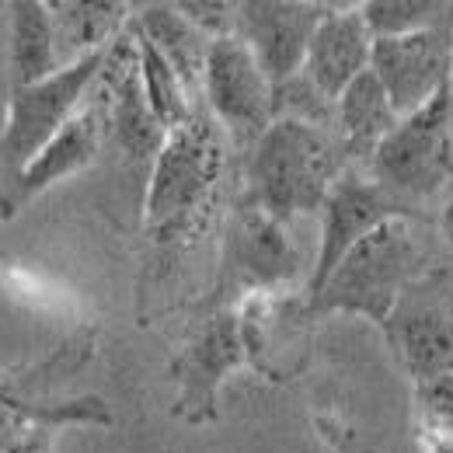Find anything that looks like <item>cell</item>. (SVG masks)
Masks as SVG:
<instances>
[{
	"label": "cell",
	"mask_w": 453,
	"mask_h": 453,
	"mask_svg": "<svg viewBox=\"0 0 453 453\" xmlns=\"http://www.w3.org/2000/svg\"><path fill=\"white\" fill-rule=\"evenodd\" d=\"M226 171L224 126L196 109L188 122L171 129L154 157L147 185V234L157 244H188L203 234Z\"/></svg>",
	"instance_id": "cell-1"
},
{
	"label": "cell",
	"mask_w": 453,
	"mask_h": 453,
	"mask_svg": "<svg viewBox=\"0 0 453 453\" xmlns=\"http://www.w3.org/2000/svg\"><path fill=\"white\" fill-rule=\"evenodd\" d=\"M349 168L339 136L303 119H276L248 157V199L280 224L321 213L332 185Z\"/></svg>",
	"instance_id": "cell-2"
},
{
	"label": "cell",
	"mask_w": 453,
	"mask_h": 453,
	"mask_svg": "<svg viewBox=\"0 0 453 453\" xmlns=\"http://www.w3.org/2000/svg\"><path fill=\"white\" fill-rule=\"evenodd\" d=\"M429 251L415 230V217H397L366 234L345 258L332 280L307 300L314 318L321 314H359L373 325H388L397 300L415 280L429 273Z\"/></svg>",
	"instance_id": "cell-3"
},
{
	"label": "cell",
	"mask_w": 453,
	"mask_h": 453,
	"mask_svg": "<svg viewBox=\"0 0 453 453\" xmlns=\"http://www.w3.org/2000/svg\"><path fill=\"white\" fill-rule=\"evenodd\" d=\"M105 57H109V50L77 59L39 84L11 88L7 122L0 129V210L7 206L25 168L50 147V140L59 129L84 109V102L105 66Z\"/></svg>",
	"instance_id": "cell-4"
},
{
	"label": "cell",
	"mask_w": 453,
	"mask_h": 453,
	"mask_svg": "<svg viewBox=\"0 0 453 453\" xmlns=\"http://www.w3.org/2000/svg\"><path fill=\"white\" fill-rule=\"evenodd\" d=\"M370 178L401 203L433 199L453 185V102L450 88L426 109L404 115L370 157Z\"/></svg>",
	"instance_id": "cell-5"
},
{
	"label": "cell",
	"mask_w": 453,
	"mask_h": 453,
	"mask_svg": "<svg viewBox=\"0 0 453 453\" xmlns=\"http://www.w3.org/2000/svg\"><path fill=\"white\" fill-rule=\"evenodd\" d=\"M300 273V251L293 248L286 224L269 217L248 196L237 199L224 230L220 276L213 286V303L237 307L258 293H280Z\"/></svg>",
	"instance_id": "cell-6"
},
{
	"label": "cell",
	"mask_w": 453,
	"mask_h": 453,
	"mask_svg": "<svg viewBox=\"0 0 453 453\" xmlns=\"http://www.w3.org/2000/svg\"><path fill=\"white\" fill-rule=\"evenodd\" d=\"M388 345L411 384L453 373V273L429 269L408 286L384 325Z\"/></svg>",
	"instance_id": "cell-7"
},
{
	"label": "cell",
	"mask_w": 453,
	"mask_h": 453,
	"mask_svg": "<svg viewBox=\"0 0 453 453\" xmlns=\"http://www.w3.org/2000/svg\"><path fill=\"white\" fill-rule=\"evenodd\" d=\"M244 363H248V352L241 339L237 307L213 311L171 359V380L178 388L174 415L192 426L213 422L220 408L224 380Z\"/></svg>",
	"instance_id": "cell-8"
},
{
	"label": "cell",
	"mask_w": 453,
	"mask_h": 453,
	"mask_svg": "<svg viewBox=\"0 0 453 453\" xmlns=\"http://www.w3.org/2000/svg\"><path fill=\"white\" fill-rule=\"evenodd\" d=\"M203 95L210 115L224 126L237 143H258V136L276 122V88L265 77L255 53L237 39H213Z\"/></svg>",
	"instance_id": "cell-9"
},
{
	"label": "cell",
	"mask_w": 453,
	"mask_h": 453,
	"mask_svg": "<svg viewBox=\"0 0 453 453\" xmlns=\"http://www.w3.org/2000/svg\"><path fill=\"white\" fill-rule=\"evenodd\" d=\"M397 217H415L418 213L401 203L397 196H391L380 181H373L370 174L356 168H345L339 181L332 185L325 206H321V248L307 280V300L314 293H321V286L332 280V273L339 269V262L377 226H384L388 220Z\"/></svg>",
	"instance_id": "cell-10"
},
{
	"label": "cell",
	"mask_w": 453,
	"mask_h": 453,
	"mask_svg": "<svg viewBox=\"0 0 453 453\" xmlns=\"http://www.w3.org/2000/svg\"><path fill=\"white\" fill-rule=\"evenodd\" d=\"M370 70L388 91L395 112L404 115L426 109L440 91L450 88L453 73V7L450 14L422 32L373 39Z\"/></svg>",
	"instance_id": "cell-11"
},
{
	"label": "cell",
	"mask_w": 453,
	"mask_h": 453,
	"mask_svg": "<svg viewBox=\"0 0 453 453\" xmlns=\"http://www.w3.org/2000/svg\"><path fill=\"white\" fill-rule=\"evenodd\" d=\"M332 4L311 0H244L237 4L234 35L255 53L273 88L300 77L303 59L318 25L328 18Z\"/></svg>",
	"instance_id": "cell-12"
},
{
	"label": "cell",
	"mask_w": 453,
	"mask_h": 453,
	"mask_svg": "<svg viewBox=\"0 0 453 453\" xmlns=\"http://www.w3.org/2000/svg\"><path fill=\"white\" fill-rule=\"evenodd\" d=\"M95 91L109 102L112 115V140L129 161H154L168 140V129L150 112L143 77H140V53H136V35L133 21L129 28L109 46L105 66L95 81Z\"/></svg>",
	"instance_id": "cell-13"
},
{
	"label": "cell",
	"mask_w": 453,
	"mask_h": 453,
	"mask_svg": "<svg viewBox=\"0 0 453 453\" xmlns=\"http://www.w3.org/2000/svg\"><path fill=\"white\" fill-rule=\"evenodd\" d=\"M109 140H112L109 102L91 88L84 109L59 129L57 136L50 140V147H46V150L25 168V174L18 178V185H14L11 199H7V206L0 210V217H4V220L18 217L39 192H46L50 185H57L63 178L84 171L98 154H102V147H105Z\"/></svg>",
	"instance_id": "cell-14"
},
{
	"label": "cell",
	"mask_w": 453,
	"mask_h": 453,
	"mask_svg": "<svg viewBox=\"0 0 453 453\" xmlns=\"http://www.w3.org/2000/svg\"><path fill=\"white\" fill-rule=\"evenodd\" d=\"M307 300L296 303L283 293H258L237 303L241 339L248 363L262 370L269 380H283L296 366L289 363L293 352L307 356V325H311Z\"/></svg>",
	"instance_id": "cell-15"
},
{
	"label": "cell",
	"mask_w": 453,
	"mask_h": 453,
	"mask_svg": "<svg viewBox=\"0 0 453 453\" xmlns=\"http://www.w3.org/2000/svg\"><path fill=\"white\" fill-rule=\"evenodd\" d=\"M370 57H373V32H370L363 11L359 7H332L311 39L300 77L321 98H328L335 105L342 91L359 73L370 70Z\"/></svg>",
	"instance_id": "cell-16"
},
{
	"label": "cell",
	"mask_w": 453,
	"mask_h": 453,
	"mask_svg": "<svg viewBox=\"0 0 453 453\" xmlns=\"http://www.w3.org/2000/svg\"><path fill=\"white\" fill-rule=\"evenodd\" d=\"M401 122L388 91L373 77V70L359 73L335 102V136H339L345 157H359L370 165L377 147L391 136Z\"/></svg>",
	"instance_id": "cell-17"
},
{
	"label": "cell",
	"mask_w": 453,
	"mask_h": 453,
	"mask_svg": "<svg viewBox=\"0 0 453 453\" xmlns=\"http://www.w3.org/2000/svg\"><path fill=\"white\" fill-rule=\"evenodd\" d=\"M133 25L140 28V35L171 63V70L181 77V84L188 88L192 98H199L203 91V77H206V59L213 39L206 32H199L174 4H140L133 14Z\"/></svg>",
	"instance_id": "cell-18"
},
{
	"label": "cell",
	"mask_w": 453,
	"mask_h": 453,
	"mask_svg": "<svg viewBox=\"0 0 453 453\" xmlns=\"http://www.w3.org/2000/svg\"><path fill=\"white\" fill-rule=\"evenodd\" d=\"M39 426H112V408L98 395L66 397V401H35L32 395L18 391L14 380L0 388V453L11 450L21 436H28Z\"/></svg>",
	"instance_id": "cell-19"
},
{
	"label": "cell",
	"mask_w": 453,
	"mask_h": 453,
	"mask_svg": "<svg viewBox=\"0 0 453 453\" xmlns=\"http://www.w3.org/2000/svg\"><path fill=\"white\" fill-rule=\"evenodd\" d=\"M50 11L63 66L109 50L133 21V7L115 0H50Z\"/></svg>",
	"instance_id": "cell-20"
},
{
	"label": "cell",
	"mask_w": 453,
	"mask_h": 453,
	"mask_svg": "<svg viewBox=\"0 0 453 453\" xmlns=\"http://www.w3.org/2000/svg\"><path fill=\"white\" fill-rule=\"evenodd\" d=\"M11 14V88H28L63 70L53 11L46 0H14Z\"/></svg>",
	"instance_id": "cell-21"
},
{
	"label": "cell",
	"mask_w": 453,
	"mask_h": 453,
	"mask_svg": "<svg viewBox=\"0 0 453 453\" xmlns=\"http://www.w3.org/2000/svg\"><path fill=\"white\" fill-rule=\"evenodd\" d=\"M133 35H136V53H140V77H143V91H147V102H150V112L157 115V122L165 129H178L181 122H188L196 115V98L188 95V88L181 84V77L171 70V63L143 35L140 28L133 25Z\"/></svg>",
	"instance_id": "cell-22"
},
{
	"label": "cell",
	"mask_w": 453,
	"mask_h": 453,
	"mask_svg": "<svg viewBox=\"0 0 453 453\" xmlns=\"http://www.w3.org/2000/svg\"><path fill=\"white\" fill-rule=\"evenodd\" d=\"M411 429L418 453H453V373L411 384Z\"/></svg>",
	"instance_id": "cell-23"
},
{
	"label": "cell",
	"mask_w": 453,
	"mask_h": 453,
	"mask_svg": "<svg viewBox=\"0 0 453 453\" xmlns=\"http://www.w3.org/2000/svg\"><path fill=\"white\" fill-rule=\"evenodd\" d=\"M453 4H440V0H370L359 4L373 39H397V35H411L422 32L436 21H443L450 14Z\"/></svg>",
	"instance_id": "cell-24"
},
{
	"label": "cell",
	"mask_w": 453,
	"mask_h": 453,
	"mask_svg": "<svg viewBox=\"0 0 453 453\" xmlns=\"http://www.w3.org/2000/svg\"><path fill=\"white\" fill-rule=\"evenodd\" d=\"M174 7H178L199 32H206L210 39L234 35V25H237V4H230V0H178Z\"/></svg>",
	"instance_id": "cell-25"
},
{
	"label": "cell",
	"mask_w": 453,
	"mask_h": 453,
	"mask_svg": "<svg viewBox=\"0 0 453 453\" xmlns=\"http://www.w3.org/2000/svg\"><path fill=\"white\" fill-rule=\"evenodd\" d=\"M57 433L59 429H53V426H39V429H32L28 436H21L11 450H4V453H53Z\"/></svg>",
	"instance_id": "cell-26"
},
{
	"label": "cell",
	"mask_w": 453,
	"mask_h": 453,
	"mask_svg": "<svg viewBox=\"0 0 453 453\" xmlns=\"http://www.w3.org/2000/svg\"><path fill=\"white\" fill-rule=\"evenodd\" d=\"M440 234L453 248V185L447 188V199H443V210H440Z\"/></svg>",
	"instance_id": "cell-27"
},
{
	"label": "cell",
	"mask_w": 453,
	"mask_h": 453,
	"mask_svg": "<svg viewBox=\"0 0 453 453\" xmlns=\"http://www.w3.org/2000/svg\"><path fill=\"white\" fill-rule=\"evenodd\" d=\"M7 384H11V380H7V377H4V373H0V388H7Z\"/></svg>",
	"instance_id": "cell-28"
},
{
	"label": "cell",
	"mask_w": 453,
	"mask_h": 453,
	"mask_svg": "<svg viewBox=\"0 0 453 453\" xmlns=\"http://www.w3.org/2000/svg\"><path fill=\"white\" fill-rule=\"evenodd\" d=\"M450 102H453V73H450Z\"/></svg>",
	"instance_id": "cell-29"
}]
</instances>
